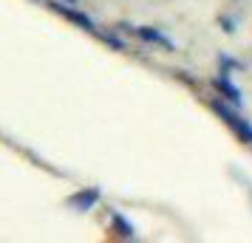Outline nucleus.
<instances>
[{"label":"nucleus","mask_w":252,"mask_h":243,"mask_svg":"<svg viewBox=\"0 0 252 243\" xmlns=\"http://www.w3.org/2000/svg\"><path fill=\"white\" fill-rule=\"evenodd\" d=\"M96 201H99V189L91 187V189H82V192H77V195L71 198V207L80 209V212H85V209H91Z\"/></svg>","instance_id":"nucleus-5"},{"label":"nucleus","mask_w":252,"mask_h":243,"mask_svg":"<svg viewBox=\"0 0 252 243\" xmlns=\"http://www.w3.org/2000/svg\"><path fill=\"white\" fill-rule=\"evenodd\" d=\"M218 62H221V68H224V71H229V68H241L235 59H227V57H218Z\"/></svg>","instance_id":"nucleus-6"},{"label":"nucleus","mask_w":252,"mask_h":243,"mask_svg":"<svg viewBox=\"0 0 252 243\" xmlns=\"http://www.w3.org/2000/svg\"><path fill=\"white\" fill-rule=\"evenodd\" d=\"M213 110L218 113V119L227 125V128H232V133L238 136V139H244L247 144H252V125L247 122V119H241L235 110H229L224 102H213Z\"/></svg>","instance_id":"nucleus-1"},{"label":"nucleus","mask_w":252,"mask_h":243,"mask_svg":"<svg viewBox=\"0 0 252 243\" xmlns=\"http://www.w3.org/2000/svg\"><path fill=\"white\" fill-rule=\"evenodd\" d=\"M127 31H133L136 37H142L145 43H156V46H161V48H167V51H173V40H167V37L161 34V31L150 28V26H136V28H127Z\"/></svg>","instance_id":"nucleus-3"},{"label":"nucleus","mask_w":252,"mask_h":243,"mask_svg":"<svg viewBox=\"0 0 252 243\" xmlns=\"http://www.w3.org/2000/svg\"><path fill=\"white\" fill-rule=\"evenodd\" d=\"M213 85H216V91L221 93V96H224L227 102L235 105V108H241V105H244V99H241V91L227 80V77H216V80H213Z\"/></svg>","instance_id":"nucleus-4"},{"label":"nucleus","mask_w":252,"mask_h":243,"mask_svg":"<svg viewBox=\"0 0 252 243\" xmlns=\"http://www.w3.org/2000/svg\"><path fill=\"white\" fill-rule=\"evenodd\" d=\"M48 6H51L54 12H60V14H63V17H68L71 23L82 26L85 31H91V34H99V28L94 26V20H91V17H85V14H82V12H74V9H68V6H63V3H48ZM99 37H102V34H99Z\"/></svg>","instance_id":"nucleus-2"}]
</instances>
